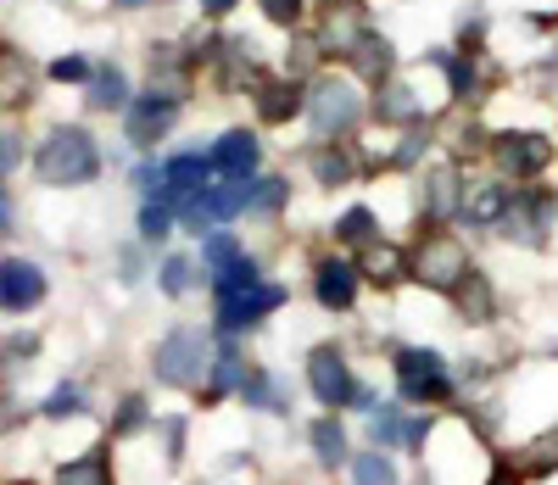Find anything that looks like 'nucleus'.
I'll return each mask as SVG.
<instances>
[{"instance_id": "1", "label": "nucleus", "mask_w": 558, "mask_h": 485, "mask_svg": "<svg viewBox=\"0 0 558 485\" xmlns=\"http://www.w3.org/2000/svg\"><path fill=\"white\" fill-rule=\"evenodd\" d=\"M408 274L425 284V290L458 296V284L475 274V263H470V246H463L458 234H447V229H425V234L413 240V252H408Z\"/></svg>"}, {"instance_id": "2", "label": "nucleus", "mask_w": 558, "mask_h": 485, "mask_svg": "<svg viewBox=\"0 0 558 485\" xmlns=\"http://www.w3.org/2000/svg\"><path fill=\"white\" fill-rule=\"evenodd\" d=\"M34 173L45 184H89L101 173V151H96V140H89V129H78V123L51 129L39 145V157H34Z\"/></svg>"}, {"instance_id": "3", "label": "nucleus", "mask_w": 558, "mask_h": 485, "mask_svg": "<svg viewBox=\"0 0 558 485\" xmlns=\"http://www.w3.org/2000/svg\"><path fill=\"white\" fill-rule=\"evenodd\" d=\"M391 374H397L402 402L441 408V402L458 397V379H452V368H447V357L436 347H397L391 352Z\"/></svg>"}, {"instance_id": "4", "label": "nucleus", "mask_w": 558, "mask_h": 485, "mask_svg": "<svg viewBox=\"0 0 558 485\" xmlns=\"http://www.w3.org/2000/svg\"><path fill=\"white\" fill-rule=\"evenodd\" d=\"M207 368H213V341L202 329H191V324L168 329L157 341V352H151L157 385H173V391H196V385L207 379Z\"/></svg>"}, {"instance_id": "5", "label": "nucleus", "mask_w": 558, "mask_h": 485, "mask_svg": "<svg viewBox=\"0 0 558 485\" xmlns=\"http://www.w3.org/2000/svg\"><path fill=\"white\" fill-rule=\"evenodd\" d=\"M307 391H313V402H318L324 413H336V408L352 402L357 379H352V363H347V352H341L336 341H324V347L307 352Z\"/></svg>"}, {"instance_id": "6", "label": "nucleus", "mask_w": 558, "mask_h": 485, "mask_svg": "<svg viewBox=\"0 0 558 485\" xmlns=\"http://www.w3.org/2000/svg\"><path fill=\"white\" fill-rule=\"evenodd\" d=\"M291 290L286 284H274V279H257L246 290H229V296H218V329L223 335H241V329H257L268 313L286 307Z\"/></svg>"}, {"instance_id": "7", "label": "nucleus", "mask_w": 558, "mask_h": 485, "mask_svg": "<svg viewBox=\"0 0 558 485\" xmlns=\"http://www.w3.org/2000/svg\"><path fill=\"white\" fill-rule=\"evenodd\" d=\"M307 118L324 140H336V134H352V123L363 118V101L347 78H318V89L307 95Z\"/></svg>"}, {"instance_id": "8", "label": "nucleus", "mask_w": 558, "mask_h": 485, "mask_svg": "<svg viewBox=\"0 0 558 485\" xmlns=\"http://www.w3.org/2000/svg\"><path fill=\"white\" fill-rule=\"evenodd\" d=\"M213 162L207 157H196V151H184V157H173L168 168H162V179H157V202L162 207H173V213H191L207 190H213Z\"/></svg>"}, {"instance_id": "9", "label": "nucleus", "mask_w": 558, "mask_h": 485, "mask_svg": "<svg viewBox=\"0 0 558 485\" xmlns=\"http://www.w3.org/2000/svg\"><path fill=\"white\" fill-rule=\"evenodd\" d=\"M492 151H497V168H502L508 179H536V173L553 168V140L536 134V129H508V134H497Z\"/></svg>"}, {"instance_id": "10", "label": "nucleus", "mask_w": 558, "mask_h": 485, "mask_svg": "<svg viewBox=\"0 0 558 485\" xmlns=\"http://www.w3.org/2000/svg\"><path fill=\"white\" fill-rule=\"evenodd\" d=\"M553 213H558V202L536 190V196H514V202H508V213H502V223H497V229H502L508 240H520V246H542Z\"/></svg>"}, {"instance_id": "11", "label": "nucleus", "mask_w": 558, "mask_h": 485, "mask_svg": "<svg viewBox=\"0 0 558 485\" xmlns=\"http://www.w3.org/2000/svg\"><path fill=\"white\" fill-rule=\"evenodd\" d=\"M368 34V12L363 0H324V17H318V45L324 51H352V45Z\"/></svg>"}, {"instance_id": "12", "label": "nucleus", "mask_w": 558, "mask_h": 485, "mask_svg": "<svg viewBox=\"0 0 558 485\" xmlns=\"http://www.w3.org/2000/svg\"><path fill=\"white\" fill-rule=\"evenodd\" d=\"M45 302V274L28 257H7L0 263V313H28Z\"/></svg>"}, {"instance_id": "13", "label": "nucleus", "mask_w": 558, "mask_h": 485, "mask_svg": "<svg viewBox=\"0 0 558 485\" xmlns=\"http://www.w3.org/2000/svg\"><path fill=\"white\" fill-rule=\"evenodd\" d=\"M313 296L324 313H352L357 307V268L347 257H324L313 268Z\"/></svg>"}, {"instance_id": "14", "label": "nucleus", "mask_w": 558, "mask_h": 485, "mask_svg": "<svg viewBox=\"0 0 558 485\" xmlns=\"http://www.w3.org/2000/svg\"><path fill=\"white\" fill-rule=\"evenodd\" d=\"M252 107H257V118H263L268 129H279V123H291V118L307 107V95H302L296 78H257V84H252Z\"/></svg>"}, {"instance_id": "15", "label": "nucleus", "mask_w": 558, "mask_h": 485, "mask_svg": "<svg viewBox=\"0 0 558 485\" xmlns=\"http://www.w3.org/2000/svg\"><path fill=\"white\" fill-rule=\"evenodd\" d=\"M207 162H213L223 179H252L257 162H263V145H257L252 129H229V134H218V145L207 151Z\"/></svg>"}, {"instance_id": "16", "label": "nucleus", "mask_w": 558, "mask_h": 485, "mask_svg": "<svg viewBox=\"0 0 558 485\" xmlns=\"http://www.w3.org/2000/svg\"><path fill=\"white\" fill-rule=\"evenodd\" d=\"M246 184H252V179H223V184H213L207 196H202L191 213H184V223L202 234V229H213V223H223V218L246 213Z\"/></svg>"}, {"instance_id": "17", "label": "nucleus", "mask_w": 558, "mask_h": 485, "mask_svg": "<svg viewBox=\"0 0 558 485\" xmlns=\"http://www.w3.org/2000/svg\"><path fill=\"white\" fill-rule=\"evenodd\" d=\"M173 112H179V101H173V95H157V89L140 95V101H129V140L134 145H157L168 134Z\"/></svg>"}, {"instance_id": "18", "label": "nucleus", "mask_w": 558, "mask_h": 485, "mask_svg": "<svg viewBox=\"0 0 558 485\" xmlns=\"http://www.w3.org/2000/svg\"><path fill=\"white\" fill-rule=\"evenodd\" d=\"M241 402L252 413H274V419H291V397H286V379L274 368H252L246 385H241Z\"/></svg>"}, {"instance_id": "19", "label": "nucleus", "mask_w": 558, "mask_h": 485, "mask_svg": "<svg viewBox=\"0 0 558 485\" xmlns=\"http://www.w3.org/2000/svg\"><path fill=\"white\" fill-rule=\"evenodd\" d=\"M207 374H213V385H207V408H218V397H241V385H246L252 363H246L241 347H218Z\"/></svg>"}, {"instance_id": "20", "label": "nucleus", "mask_w": 558, "mask_h": 485, "mask_svg": "<svg viewBox=\"0 0 558 485\" xmlns=\"http://www.w3.org/2000/svg\"><path fill=\"white\" fill-rule=\"evenodd\" d=\"M347 62H352L368 84H386V78H391V68H397V51H391V39H386V34L368 28V34L352 45V51H347Z\"/></svg>"}, {"instance_id": "21", "label": "nucleus", "mask_w": 558, "mask_h": 485, "mask_svg": "<svg viewBox=\"0 0 558 485\" xmlns=\"http://www.w3.org/2000/svg\"><path fill=\"white\" fill-rule=\"evenodd\" d=\"M286 202H291V179L252 173V184H246V218H279Z\"/></svg>"}, {"instance_id": "22", "label": "nucleus", "mask_w": 558, "mask_h": 485, "mask_svg": "<svg viewBox=\"0 0 558 485\" xmlns=\"http://www.w3.org/2000/svg\"><path fill=\"white\" fill-rule=\"evenodd\" d=\"M307 441H313V463L318 469H341L352 452H347V429L336 424V413H324V419H313V429H307Z\"/></svg>"}, {"instance_id": "23", "label": "nucleus", "mask_w": 558, "mask_h": 485, "mask_svg": "<svg viewBox=\"0 0 558 485\" xmlns=\"http://www.w3.org/2000/svg\"><path fill=\"white\" fill-rule=\"evenodd\" d=\"M514 469H520V480H547V474H558V429L525 441V447L514 452Z\"/></svg>"}, {"instance_id": "24", "label": "nucleus", "mask_w": 558, "mask_h": 485, "mask_svg": "<svg viewBox=\"0 0 558 485\" xmlns=\"http://www.w3.org/2000/svg\"><path fill=\"white\" fill-rule=\"evenodd\" d=\"M313 179H318L324 190H336V184H352V179H357V168H352V157H347V145L324 140L318 151H313Z\"/></svg>"}, {"instance_id": "25", "label": "nucleus", "mask_w": 558, "mask_h": 485, "mask_svg": "<svg viewBox=\"0 0 558 485\" xmlns=\"http://www.w3.org/2000/svg\"><path fill=\"white\" fill-rule=\"evenodd\" d=\"M458 307H463V324H492L497 318V296H492V284H486L481 268L458 284Z\"/></svg>"}, {"instance_id": "26", "label": "nucleus", "mask_w": 558, "mask_h": 485, "mask_svg": "<svg viewBox=\"0 0 558 485\" xmlns=\"http://www.w3.org/2000/svg\"><path fill=\"white\" fill-rule=\"evenodd\" d=\"M508 202H514V190H508V184H481L475 196L463 202V218H470L475 229H486V223H502Z\"/></svg>"}, {"instance_id": "27", "label": "nucleus", "mask_w": 558, "mask_h": 485, "mask_svg": "<svg viewBox=\"0 0 558 485\" xmlns=\"http://www.w3.org/2000/svg\"><path fill=\"white\" fill-rule=\"evenodd\" d=\"M89 107L96 112H123L129 107V78L118 68H96V78H89Z\"/></svg>"}, {"instance_id": "28", "label": "nucleus", "mask_w": 558, "mask_h": 485, "mask_svg": "<svg viewBox=\"0 0 558 485\" xmlns=\"http://www.w3.org/2000/svg\"><path fill=\"white\" fill-rule=\"evenodd\" d=\"M375 118L380 123H408V118H418V95L408 89V84H380V95H375Z\"/></svg>"}, {"instance_id": "29", "label": "nucleus", "mask_w": 558, "mask_h": 485, "mask_svg": "<svg viewBox=\"0 0 558 485\" xmlns=\"http://www.w3.org/2000/svg\"><path fill=\"white\" fill-rule=\"evenodd\" d=\"M336 240H341V246H375V240H380V218L368 207H347L336 218Z\"/></svg>"}, {"instance_id": "30", "label": "nucleus", "mask_w": 558, "mask_h": 485, "mask_svg": "<svg viewBox=\"0 0 558 485\" xmlns=\"http://www.w3.org/2000/svg\"><path fill=\"white\" fill-rule=\"evenodd\" d=\"M57 485H112V463H107V452H84V458L62 463Z\"/></svg>"}, {"instance_id": "31", "label": "nucleus", "mask_w": 558, "mask_h": 485, "mask_svg": "<svg viewBox=\"0 0 558 485\" xmlns=\"http://www.w3.org/2000/svg\"><path fill=\"white\" fill-rule=\"evenodd\" d=\"M352 485H397V463H391V452H380V447L357 452V458H352Z\"/></svg>"}, {"instance_id": "32", "label": "nucleus", "mask_w": 558, "mask_h": 485, "mask_svg": "<svg viewBox=\"0 0 558 485\" xmlns=\"http://www.w3.org/2000/svg\"><path fill=\"white\" fill-rule=\"evenodd\" d=\"M452 207H458V173L441 168L425 179V218H452Z\"/></svg>"}, {"instance_id": "33", "label": "nucleus", "mask_w": 558, "mask_h": 485, "mask_svg": "<svg viewBox=\"0 0 558 485\" xmlns=\"http://www.w3.org/2000/svg\"><path fill=\"white\" fill-rule=\"evenodd\" d=\"M368 447H380V452L402 447V408H397V402H386V408L368 413Z\"/></svg>"}, {"instance_id": "34", "label": "nucleus", "mask_w": 558, "mask_h": 485, "mask_svg": "<svg viewBox=\"0 0 558 485\" xmlns=\"http://www.w3.org/2000/svg\"><path fill=\"white\" fill-rule=\"evenodd\" d=\"M0 95H7V101L28 95V62H23V51H12V45H0Z\"/></svg>"}, {"instance_id": "35", "label": "nucleus", "mask_w": 558, "mask_h": 485, "mask_svg": "<svg viewBox=\"0 0 558 485\" xmlns=\"http://www.w3.org/2000/svg\"><path fill=\"white\" fill-rule=\"evenodd\" d=\"M368 279H375V284H397L402 279V268H408V257L402 252H391V246H380V240H375V246H368Z\"/></svg>"}, {"instance_id": "36", "label": "nucleus", "mask_w": 558, "mask_h": 485, "mask_svg": "<svg viewBox=\"0 0 558 485\" xmlns=\"http://www.w3.org/2000/svg\"><path fill=\"white\" fill-rule=\"evenodd\" d=\"M241 257H246V252H241V246H235V240H229V234H213L207 246H202V263L213 268V279H218L223 268H235Z\"/></svg>"}, {"instance_id": "37", "label": "nucleus", "mask_w": 558, "mask_h": 485, "mask_svg": "<svg viewBox=\"0 0 558 485\" xmlns=\"http://www.w3.org/2000/svg\"><path fill=\"white\" fill-rule=\"evenodd\" d=\"M430 435H436V419H430V413H413V419H402V452H418V458H425Z\"/></svg>"}, {"instance_id": "38", "label": "nucleus", "mask_w": 558, "mask_h": 485, "mask_svg": "<svg viewBox=\"0 0 558 485\" xmlns=\"http://www.w3.org/2000/svg\"><path fill=\"white\" fill-rule=\"evenodd\" d=\"M191 284H196V263L191 257H168L162 263V290H168V296H184Z\"/></svg>"}, {"instance_id": "39", "label": "nucleus", "mask_w": 558, "mask_h": 485, "mask_svg": "<svg viewBox=\"0 0 558 485\" xmlns=\"http://www.w3.org/2000/svg\"><path fill=\"white\" fill-rule=\"evenodd\" d=\"M257 7H263V17H268L274 28H296L302 12H307V0H257Z\"/></svg>"}, {"instance_id": "40", "label": "nucleus", "mask_w": 558, "mask_h": 485, "mask_svg": "<svg viewBox=\"0 0 558 485\" xmlns=\"http://www.w3.org/2000/svg\"><path fill=\"white\" fill-rule=\"evenodd\" d=\"M441 68H447V78H452V95L463 101V95H481V73H475V62H447V57H436Z\"/></svg>"}, {"instance_id": "41", "label": "nucleus", "mask_w": 558, "mask_h": 485, "mask_svg": "<svg viewBox=\"0 0 558 485\" xmlns=\"http://www.w3.org/2000/svg\"><path fill=\"white\" fill-rule=\"evenodd\" d=\"M73 413H84V391L78 385H57L51 402H45V419H73Z\"/></svg>"}, {"instance_id": "42", "label": "nucleus", "mask_w": 558, "mask_h": 485, "mask_svg": "<svg viewBox=\"0 0 558 485\" xmlns=\"http://www.w3.org/2000/svg\"><path fill=\"white\" fill-rule=\"evenodd\" d=\"M168 229H173V207H162V202L140 207V234H146V240H162Z\"/></svg>"}, {"instance_id": "43", "label": "nucleus", "mask_w": 558, "mask_h": 485, "mask_svg": "<svg viewBox=\"0 0 558 485\" xmlns=\"http://www.w3.org/2000/svg\"><path fill=\"white\" fill-rule=\"evenodd\" d=\"M425 145H430V129H425V123H413V129H408V140L397 145L391 168H413V162H418V151H425Z\"/></svg>"}, {"instance_id": "44", "label": "nucleus", "mask_w": 558, "mask_h": 485, "mask_svg": "<svg viewBox=\"0 0 558 485\" xmlns=\"http://www.w3.org/2000/svg\"><path fill=\"white\" fill-rule=\"evenodd\" d=\"M12 168H23V134L0 129V179H7Z\"/></svg>"}, {"instance_id": "45", "label": "nucleus", "mask_w": 558, "mask_h": 485, "mask_svg": "<svg viewBox=\"0 0 558 485\" xmlns=\"http://www.w3.org/2000/svg\"><path fill=\"white\" fill-rule=\"evenodd\" d=\"M140 424H146V402H140V397H123V413H118L112 435H129V429H140Z\"/></svg>"}, {"instance_id": "46", "label": "nucleus", "mask_w": 558, "mask_h": 485, "mask_svg": "<svg viewBox=\"0 0 558 485\" xmlns=\"http://www.w3.org/2000/svg\"><path fill=\"white\" fill-rule=\"evenodd\" d=\"M51 78L57 84H78V78H89V62L84 57H62V62H51Z\"/></svg>"}, {"instance_id": "47", "label": "nucleus", "mask_w": 558, "mask_h": 485, "mask_svg": "<svg viewBox=\"0 0 558 485\" xmlns=\"http://www.w3.org/2000/svg\"><path fill=\"white\" fill-rule=\"evenodd\" d=\"M162 441H168V463L184 458V419H162Z\"/></svg>"}, {"instance_id": "48", "label": "nucleus", "mask_w": 558, "mask_h": 485, "mask_svg": "<svg viewBox=\"0 0 558 485\" xmlns=\"http://www.w3.org/2000/svg\"><path fill=\"white\" fill-rule=\"evenodd\" d=\"M486 485H525V480H520V469H514V463H497Z\"/></svg>"}, {"instance_id": "49", "label": "nucleus", "mask_w": 558, "mask_h": 485, "mask_svg": "<svg viewBox=\"0 0 558 485\" xmlns=\"http://www.w3.org/2000/svg\"><path fill=\"white\" fill-rule=\"evenodd\" d=\"M0 234H12V202L0 196Z\"/></svg>"}, {"instance_id": "50", "label": "nucleus", "mask_w": 558, "mask_h": 485, "mask_svg": "<svg viewBox=\"0 0 558 485\" xmlns=\"http://www.w3.org/2000/svg\"><path fill=\"white\" fill-rule=\"evenodd\" d=\"M202 7H207V12H213V17H223V12H229V7H235V0H202Z\"/></svg>"}, {"instance_id": "51", "label": "nucleus", "mask_w": 558, "mask_h": 485, "mask_svg": "<svg viewBox=\"0 0 558 485\" xmlns=\"http://www.w3.org/2000/svg\"><path fill=\"white\" fill-rule=\"evenodd\" d=\"M0 352H7V347H0ZM0 368H7V357H0Z\"/></svg>"}]
</instances>
